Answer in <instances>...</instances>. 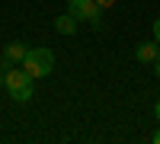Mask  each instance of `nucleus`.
<instances>
[{
  "label": "nucleus",
  "instance_id": "obj_1",
  "mask_svg": "<svg viewBox=\"0 0 160 144\" xmlns=\"http://www.w3.org/2000/svg\"><path fill=\"white\" fill-rule=\"evenodd\" d=\"M22 67H26V74H29L32 80H38V77H48L51 71H55V51L45 48V45L29 48V51H26V58H22Z\"/></svg>",
  "mask_w": 160,
  "mask_h": 144
},
{
  "label": "nucleus",
  "instance_id": "obj_2",
  "mask_svg": "<svg viewBox=\"0 0 160 144\" xmlns=\"http://www.w3.org/2000/svg\"><path fill=\"white\" fill-rule=\"evenodd\" d=\"M68 13L77 22H90L93 29L102 26V7L96 3V0H68Z\"/></svg>",
  "mask_w": 160,
  "mask_h": 144
},
{
  "label": "nucleus",
  "instance_id": "obj_3",
  "mask_svg": "<svg viewBox=\"0 0 160 144\" xmlns=\"http://www.w3.org/2000/svg\"><path fill=\"white\" fill-rule=\"evenodd\" d=\"M26 51H29V48H26L22 42H10V45L3 48V61H0V64H3V67H13V64H22Z\"/></svg>",
  "mask_w": 160,
  "mask_h": 144
},
{
  "label": "nucleus",
  "instance_id": "obj_4",
  "mask_svg": "<svg viewBox=\"0 0 160 144\" xmlns=\"http://www.w3.org/2000/svg\"><path fill=\"white\" fill-rule=\"evenodd\" d=\"M26 83H32L26 67H7V90H16V87H26Z\"/></svg>",
  "mask_w": 160,
  "mask_h": 144
},
{
  "label": "nucleus",
  "instance_id": "obj_5",
  "mask_svg": "<svg viewBox=\"0 0 160 144\" xmlns=\"http://www.w3.org/2000/svg\"><path fill=\"white\" fill-rule=\"evenodd\" d=\"M157 55H160V45H157V42H141V45L135 48V58H138L141 64H154Z\"/></svg>",
  "mask_w": 160,
  "mask_h": 144
},
{
  "label": "nucleus",
  "instance_id": "obj_6",
  "mask_svg": "<svg viewBox=\"0 0 160 144\" xmlns=\"http://www.w3.org/2000/svg\"><path fill=\"white\" fill-rule=\"evenodd\" d=\"M55 29H58L61 35H74V32H77V19L71 16V13H61V16L55 19Z\"/></svg>",
  "mask_w": 160,
  "mask_h": 144
},
{
  "label": "nucleus",
  "instance_id": "obj_7",
  "mask_svg": "<svg viewBox=\"0 0 160 144\" xmlns=\"http://www.w3.org/2000/svg\"><path fill=\"white\" fill-rule=\"evenodd\" d=\"M10 96L16 99V102H29V99L35 96V90H32V83H26V87H16V90H10Z\"/></svg>",
  "mask_w": 160,
  "mask_h": 144
},
{
  "label": "nucleus",
  "instance_id": "obj_8",
  "mask_svg": "<svg viewBox=\"0 0 160 144\" xmlns=\"http://www.w3.org/2000/svg\"><path fill=\"white\" fill-rule=\"evenodd\" d=\"M154 42L160 45V19H154Z\"/></svg>",
  "mask_w": 160,
  "mask_h": 144
},
{
  "label": "nucleus",
  "instance_id": "obj_9",
  "mask_svg": "<svg viewBox=\"0 0 160 144\" xmlns=\"http://www.w3.org/2000/svg\"><path fill=\"white\" fill-rule=\"evenodd\" d=\"M96 3H99V7H102V10H109V7H112V3H115V0H96Z\"/></svg>",
  "mask_w": 160,
  "mask_h": 144
},
{
  "label": "nucleus",
  "instance_id": "obj_10",
  "mask_svg": "<svg viewBox=\"0 0 160 144\" xmlns=\"http://www.w3.org/2000/svg\"><path fill=\"white\" fill-rule=\"evenodd\" d=\"M154 74H157V77H160V55H157V58H154Z\"/></svg>",
  "mask_w": 160,
  "mask_h": 144
},
{
  "label": "nucleus",
  "instance_id": "obj_11",
  "mask_svg": "<svg viewBox=\"0 0 160 144\" xmlns=\"http://www.w3.org/2000/svg\"><path fill=\"white\" fill-rule=\"evenodd\" d=\"M154 144H160V128H157V132H154V138H151Z\"/></svg>",
  "mask_w": 160,
  "mask_h": 144
},
{
  "label": "nucleus",
  "instance_id": "obj_12",
  "mask_svg": "<svg viewBox=\"0 0 160 144\" xmlns=\"http://www.w3.org/2000/svg\"><path fill=\"white\" fill-rule=\"evenodd\" d=\"M154 115H157V122H160V102H157V106H154Z\"/></svg>",
  "mask_w": 160,
  "mask_h": 144
}]
</instances>
